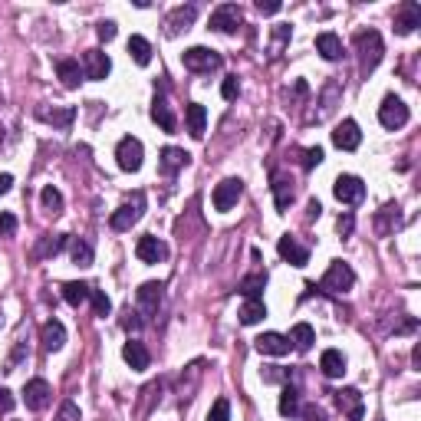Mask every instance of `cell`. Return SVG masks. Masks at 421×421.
Returning a JSON list of instances; mask_svg holds the SVG:
<instances>
[{"label": "cell", "mask_w": 421, "mask_h": 421, "mask_svg": "<svg viewBox=\"0 0 421 421\" xmlns=\"http://www.w3.org/2000/svg\"><path fill=\"white\" fill-rule=\"evenodd\" d=\"M353 46H355V53H359L362 76H369L372 69L378 66V60H382V53H385V46H382V33H378V30H359V33L353 36Z\"/></svg>", "instance_id": "1"}, {"label": "cell", "mask_w": 421, "mask_h": 421, "mask_svg": "<svg viewBox=\"0 0 421 421\" xmlns=\"http://www.w3.org/2000/svg\"><path fill=\"white\" fill-rule=\"evenodd\" d=\"M353 284H355L353 266L343 264V260H333L329 270L323 274V280H319V290L323 293H345V290H353Z\"/></svg>", "instance_id": "2"}, {"label": "cell", "mask_w": 421, "mask_h": 421, "mask_svg": "<svg viewBox=\"0 0 421 421\" xmlns=\"http://www.w3.org/2000/svg\"><path fill=\"white\" fill-rule=\"evenodd\" d=\"M142 211H145V194L142 191H135L125 204L119 207V211H112L109 224H112V231H132V224L142 221Z\"/></svg>", "instance_id": "3"}, {"label": "cell", "mask_w": 421, "mask_h": 421, "mask_svg": "<svg viewBox=\"0 0 421 421\" xmlns=\"http://www.w3.org/2000/svg\"><path fill=\"white\" fill-rule=\"evenodd\" d=\"M184 69H191V73H214V69L224 66L221 53L207 50V46H191V50H184Z\"/></svg>", "instance_id": "4"}, {"label": "cell", "mask_w": 421, "mask_h": 421, "mask_svg": "<svg viewBox=\"0 0 421 421\" xmlns=\"http://www.w3.org/2000/svg\"><path fill=\"white\" fill-rule=\"evenodd\" d=\"M378 122L385 125V129H402L405 122H408V105L398 99V95H385L382 105H378Z\"/></svg>", "instance_id": "5"}, {"label": "cell", "mask_w": 421, "mask_h": 421, "mask_svg": "<svg viewBox=\"0 0 421 421\" xmlns=\"http://www.w3.org/2000/svg\"><path fill=\"white\" fill-rule=\"evenodd\" d=\"M115 158H119V168L122 172H138L142 168V158H145V148H142V142L132 135H125L119 142V148H115Z\"/></svg>", "instance_id": "6"}, {"label": "cell", "mask_w": 421, "mask_h": 421, "mask_svg": "<svg viewBox=\"0 0 421 421\" xmlns=\"http://www.w3.org/2000/svg\"><path fill=\"white\" fill-rule=\"evenodd\" d=\"M241 194H244V181L241 178H224L221 184L214 188V211H231L237 201H241Z\"/></svg>", "instance_id": "7"}, {"label": "cell", "mask_w": 421, "mask_h": 421, "mask_svg": "<svg viewBox=\"0 0 421 421\" xmlns=\"http://www.w3.org/2000/svg\"><path fill=\"white\" fill-rule=\"evenodd\" d=\"M333 194L343 204H359L362 198H365V184H362V178H355V175H339L333 184Z\"/></svg>", "instance_id": "8"}, {"label": "cell", "mask_w": 421, "mask_h": 421, "mask_svg": "<svg viewBox=\"0 0 421 421\" xmlns=\"http://www.w3.org/2000/svg\"><path fill=\"white\" fill-rule=\"evenodd\" d=\"M162 284H142L135 293V306H138V316L142 319H152L158 313V303H162Z\"/></svg>", "instance_id": "9"}, {"label": "cell", "mask_w": 421, "mask_h": 421, "mask_svg": "<svg viewBox=\"0 0 421 421\" xmlns=\"http://www.w3.org/2000/svg\"><path fill=\"white\" fill-rule=\"evenodd\" d=\"M50 398H53V392H50V382H46V378H30L24 385V402L30 412H43L46 405H50Z\"/></svg>", "instance_id": "10"}, {"label": "cell", "mask_w": 421, "mask_h": 421, "mask_svg": "<svg viewBox=\"0 0 421 421\" xmlns=\"http://www.w3.org/2000/svg\"><path fill=\"white\" fill-rule=\"evenodd\" d=\"M241 7L237 4H221V7L211 14V30H217V33H234L237 30V24H241Z\"/></svg>", "instance_id": "11"}, {"label": "cell", "mask_w": 421, "mask_h": 421, "mask_svg": "<svg viewBox=\"0 0 421 421\" xmlns=\"http://www.w3.org/2000/svg\"><path fill=\"white\" fill-rule=\"evenodd\" d=\"M336 405H339V412L345 415V421H362V395L359 388H339V392H333Z\"/></svg>", "instance_id": "12"}, {"label": "cell", "mask_w": 421, "mask_h": 421, "mask_svg": "<svg viewBox=\"0 0 421 421\" xmlns=\"http://www.w3.org/2000/svg\"><path fill=\"white\" fill-rule=\"evenodd\" d=\"M359 142H362L359 122L345 119V122H339V125H336V132H333V145L336 148H343V152H355V148H359Z\"/></svg>", "instance_id": "13"}, {"label": "cell", "mask_w": 421, "mask_h": 421, "mask_svg": "<svg viewBox=\"0 0 421 421\" xmlns=\"http://www.w3.org/2000/svg\"><path fill=\"white\" fill-rule=\"evenodd\" d=\"M135 254H138V260H142V264H162V260L168 257V247H165L158 237L145 234V237H138Z\"/></svg>", "instance_id": "14"}, {"label": "cell", "mask_w": 421, "mask_h": 421, "mask_svg": "<svg viewBox=\"0 0 421 421\" xmlns=\"http://www.w3.org/2000/svg\"><path fill=\"white\" fill-rule=\"evenodd\" d=\"M421 26V7L415 4V0H405L402 7H398V14H395V33H415Z\"/></svg>", "instance_id": "15"}, {"label": "cell", "mask_w": 421, "mask_h": 421, "mask_svg": "<svg viewBox=\"0 0 421 421\" xmlns=\"http://www.w3.org/2000/svg\"><path fill=\"white\" fill-rule=\"evenodd\" d=\"M276 250H280V257H284L290 266H306V264H310V250L303 247L296 237H290V234H286V237H280Z\"/></svg>", "instance_id": "16"}, {"label": "cell", "mask_w": 421, "mask_h": 421, "mask_svg": "<svg viewBox=\"0 0 421 421\" xmlns=\"http://www.w3.org/2000/svg\"><path fill=\"white\" fill-rule=\"evenodd\" d=\"M109 56H105L103 50H86V56H83V76L86 79H105L109 76Z\"/></svg>", "instance_id": "17"}, {"label": "cell", "mask_w": 421, "mask_h": 421, "mask_svg": "<svg viewBox=\"0 0 421 421\" xmlns=\"http://www.w3.org/2000/svg\"><path fill=\"white\" fill-rule=\"evenodd\" d=\"M254 345H257V353L260 355H286L293 349V343L286 339V336H280V333H264V336H257L254 339Z\"/></svg>", "instance_id": "18"}, {"label": "cell", "mask_w": 421, "mask_h": 421, "mask_svg": "<svg viewBox=\"0 0 421 421\" xmlns=\"http://www.w3.org/2000/svg\"><path fill=\"white\" fill-rule=\"evenodd\" d=\"M40 343H43L46 353H60L63 345H66V326H63L60 319L43 323V329H40Z\"/></svg>", "instance_id": "19"}, {"label": "cell", "mask_w": 421, "mask_h": 421, "mask_svg": "<svg viewBox=\"0 0 421 421\" xmlns=\"http://www.w3.org/2000/svg\"><path fill=\"white\" fill-rule=\"evenodd\" d=\"M270 188H274V201H276V211H286L293 201V178L284 172H274L270 175Z\"/></svg>", "instance_id": "20"}, {"label": "cell", "mask_w": 421, "mask_h": 421, "mask_svg": "<svg viewBox=\"0 0 421 421\" xmlns=\"http://www.w3.org/2000/svg\"><path fill=\"white\" fill-rule=\"evenodd\" d=\"M122 359L129 362L135 372H145V369H148V362H152V355H148L145 343H138V339H129V343L122 345Z\"/></svg>", "instance_id": "21"}, {"label": "cell", "mask_w": 421, "mask_h": 421, "mask_svg": "<svg viewBox=\"0 0 421 421\" xmlns=\"http://www.w3.org/2000/svg\"><path fill=\"white\" fill-rule=\"evenodd\" d=\"M188 152L184 148H175V145H168V148H162V158H158V168H162V175H178L184 165H188Z\"/></svg>", "instance_id": "22"}, {"label": "cell", "mask_w": 421, "mask_h": 421, "mask_svg": "<svg viewBox=\"0 0 421 421\" xmlns=\"http://www.w3.org/2000/svg\"><path fill=\"white\" fill-rule=\"evenodd\" d=\"M194 17H198V7L194 4H188V7H175L172 14H168V33H181V30H188L191 24H194Z\"/></svg>", "instance_id": "23"}, {"label": "cell", "mask_w": 421, "mask_h": 421, "mask_svg": "<svg viewBox=\"0 0 421 421\" xmlns=\"http://www.w3.org/2000/svg\"><path fill=\"white\" fill-rule=\"evenodd\" d=\"M316 53L323 56V60L336 63V60H343V40L336 33H319L316 36Z\"/></svg>", "instance_id": "24"}, {"label": "cell", "mask_w": 421, "mask_h": 421, "mask_svg": "<svg viewBox=\"0 0 421 421\" xmlns=\"http://www.w3.org/2000/svg\"><path fill=\"white\" fill-rule=\"evenodd\" d=\"M319 369L326 378H339L345 372V355L339 349H326V353L319 355Z\"/></svg>", "instance_id": "25"}, {"label": "cell", "mask_w": 421, "mask_h": 421, "mask_svg": "<svg viewBox=\"0 0 421 421\" xmlns=\"http://www.w3.org/2000/svg\"><path fill=\"white\" fill-rule=\"evenodd\" d=\"M184 122H188V132L194 138H204V125H207V109L198 103H191L188 109H184Z\"/></svg>", "instance_id": "26"}, {"label": "cell", "mask_w": 421, "mask_h": 421, "mask_svg": "<svg viewBox=\"0 0 421 421\" xmlns=\"http://www.w3.org/2000/svg\"><path fill=\"white\" fill-rule=\"evenodd\" d=\"M56 76L63 79V86L66 89H76L83 83V66L76 60H60L56 63Z\"/></svg>", "instance_id": "27"}, {"label": "cell", "mask_w": 421, "mask_h": 421, "mask_svg": "<svg viewBox=\"0 0 421 421\" xmlns=\"http://www.w3.org/2000/svg\"><path fill=\"white\" fill-rule=\"evenodd\" d=\"M402 224V214H398V204H385L382 211L375 214V231L385 237V234H392Z\"/></svg>", "instance_id": "28"}, {"label": "cell", "mask_w": 421, "mask_h": 421, "mask_svg": "<svg viewBox=\"0 0 421 421\" xmlns=\"http://www.w3.org/2000/svg\"><path fill=\"white\" fill-rule=\"evenodd\" d=\"M69 244V237L66 234H53V237H43V241L36 244L33 247V257L36 260H43V257H56V254H60L63 247H66Z\"/></svg>", "instance_id": "29"}, {"label": "cell", "mask_w": 421, "mask_h": 421, "mask_svg": "<svg viewBox=\"0 0 421 421\" xmlns=\"http://www.w3.org/2000/svg\"><path fill=\"white\" fill-rule=\"evenodd\" d=\"M290 343H293V349L310 353L313 343H316V333H313L310 323H296V326H293V333H290Z\"/></svg>", "instance_id": "30"}, {"label": "cell", "mask_w": 421, "mask_h": 421, "mask_svg": "<svg viewBox=\"0 0 421 421\" xmlns=\"http://www.w3.org/2000/svg\"><path fill=\"white\" fill-rule=\"evenodd\" d=\"M69 257L76 266H93V244L83 241V237H73L69 241Z\"/></svg>", "instance_id": "31"}, {"label": "cell", "mask_w": 421, "mask_h": 421, "mask_svg": "<svg viewBox=\"0 0 421 421\" xmlns=\"http://www.w3.org/2000/svg\"><path fill=\"white\" fill-rule=\"evenodd\" d=\"M89 293H93L89 284H76V280H73V284H63V300H66L69 306H76V310L89 300Z\"/></svg>", "instance_id": "32"}, {"label": "cell", "mask_w": 421, "mask_h": 421, "mask_svg": "<svg viewBox=\"0 0 421 421\" xmlns=\"http://www.w3.org/2000/svg\"><path fill=\"white\" fill-rule=\"evenodd\" d=\"M152 119H155L165 132L178 129V122H175V115H172V105L165 103V99H158V95H155V105H152Z\"/></svg>", "instance_id": "33"}, {"label": "cell", "mask_w": 421, "mask_h": 421, "mask_svg": "<svg viewBox=\"0 0 421 421\" xmlns=\"http://www.w3.org/2000/svg\"><path fill=\"white\" fill-rule=\"evenodd\" d=\"M129 56L138 63V66H148V63H152V43H148L145 36H132L129 40Z\"/></svg>", "instance_id": "34"}, {"label": "cell", "mask_w": 421, "mask_h": 421, "mask_svg": "<svg viewBox=\"0 0 421 421\" xmlns=\"http://www.w3.org/2000/svg\"><path fill=\"white\" fill-rule=\"evenodd\" d=\"M36 115H40L43 122H53V125H60V129H66L69 122L76 119V109H73V105H66V109H40Z\"/></svg>", "instance_id": "35"}, {"label": "cell", "mask_w": 421, "mask_h": 421, "mask_svg": "<svg viewBox=\"0 0 421 421\" xmlns=\"http://www.w3.org/2000/svg\"><path fill=\"white\" fill-rule=\"evenodd\" d=\"M237 316H241V323H244V326H254V323H260V319L266 316L264 300H247V303L241 306V313H237Z\"/></svg>", "instance_id": "36"}, {"label": "cell", "mask_w": 421, "mask_h": 421, "mask_svg": "<svg viewBox=\"0 0 421 421\" xmlns=\"http://www.w3.org/2000/svg\"><path fill=\"white\" fill-rule=\"evenodd\" d=\"M264 286H266V274H254V276H244L237 290H241L244 296H247V300H260Z\"/></svg>", "instance_id": "37"}, {"label": "cell", "mask_w": 421, "mask_h": 421, "mask_svg": "<svg viewBox=\"0 0 421 421\" xmlns=\"http://www.w3.org/2000/svg\"><path fill=\"white\" fill-rule=\"evenodd\" d=\"M296 412H300V392L293 385H286L284 395H280V415L284 418H296Z\"/></svg>", "instance_id": "38"}, {"label": "cell", "mask_w": 421, "mask_h": 421, "mask_svg": "<svg viewBox=\"0 0 421 421\" xmlns=\"http://www.w3.org/2000/svg\"><path fill=\"white\" fill-rule=\"evenodd\" d=\"M40 204H43V211H50V214H60L63 211V194L53 184H46L43 191H40Z\"/></svg>", "instance_id": "39"}, {"label": "cell", "mask_w": 421, "mask_h": 421, "mask_svg": "<svg viewBox=\"0 0 421 421\" xmlns=\"http://www.w3.org/2000/svg\"><path fill=\"white\" fill-rule=\"evenodd\" d=\"M89 300H93L95 316H109V313H112V300L105 296L103 290H93V293H89Z\"/></svg>", "instance_id": "40"}, {"label": "cell", "mask_w": 421, "mask_h": 421, "mask_svg": "<svg viewBox=\"0 0 421 421\" xmlns=\"http://www.w3.org/2000/svg\"><path fill=\"white\" fill-rule=\"evenodd\" d=\"M207 421H231V402L227 398H217L207 412Z\"/></svg>", "instance_id": "41"}, {"label": "cell", "mask_w": 421, "mask_h": 421, "mask_svg": "<svg viewBox=\"0 0 421 421\" xmlns=\"http://www.w3.org/2000/svg\"><path fill=\"white\" fill-rule=\"evenodd\" d=\"M296 421H326V412L319 405H303L300 412H296Z\"/></svg>", "instance_id": "42"}, {"label": "cell", "mask_w": 421, "mask_h": 421, "mask_svg": "<svg viewBox=\"0 0 421 421\" xmlns=\"http://www.w3.org/2000/svg\"><path fill=\"white\" fill-rule=\"evenodd\" d=\"M221 93H224V99H227V103H234V99L241 95V83H237V76H227V79H224Z\"/></svg>", "instance_id": "43"}, {"label": "cell", "mask_w": 421, "mask_h": 421, "mask_svg": "<svg viewBox=\"0 0 421 421\" xmlns=\"http://www.w3.org/2000/svg\"><path fill=\"white\" fill-rule=\"evenodd\" d=\"M14 231H17V217L14 214H0V237H14Z\"/></svg>", "instance_id": "44"}, {"label": "cell", "mask_w": 421, "mask_h": 421, "mask_svg": "<svg viewBox=\"0 0 421 421\" xmlns=\"http://www.w3.org/2000/svg\"><path fill=\"white\" fill-rule=\"evenodd\" d=\"M323 162V148H306V152H303V168H316V165Z\"/></svg>", "instance_id": "45"}, {"label": "cell", "mask_w": 421, "mask_h": 421, "mask_svg": "<svg viewBox=\"0 0 421 421\" xmlns=\"http://www.w3.org/2000/svg\"><path fill=\"white\" fill-rule=\"evenodd\" d=\"M56 421H79V408L73 402H63L60 405V415H56Z\"/></svg>", "instance_id": "46"}, {"label": "cell", "mask_w": 421, "mask_h": 421, "mask_svg": "<svg viewBox=\"0 0 421 421\" xmlns=\"http://www.w3.org/2000/svg\"><path fill=\"white\" fill-rule=\"evenodd\" d=\"M24 355H26V343H17V349H14V355L7 359V369H4V372H17V365H20Z\"/></svg>", "instance_id": "47"}, {"label": "cell", "mask_w": 421, "mask_h": 421, "mask_svg": "<svg viewBox=\"0 0 421 421\" xmlns=\"http://www.w3.org/2000/svg\"><path fill=\"white\" fill-rule=\"evenodd\" d=\"M353 227H355V217L353 214H343L339 221H336V231L343 234V237H349V234H353Z\"/></svg>", "instance_id": "48"}, {"label": "cell", "mask_w": 421, "mask_h": 421, "mask_svg": "<svg viewBox=\"0 0 421 421\" xmlns=\"http://www.w3.org/2000/svg\"><path fill=\"white\" fill-rule=\"evenodd\" d=\"M14 405H17V402H14V392H7V388H0V412H4V415H10V412H14Z\"/></svg>", "instance_id": "49"}, {"label": "cell", "mask_w": 421, "mask_h": 421, "mask_svg": "<svg viewBox=\"0 0 421 421\" xmlns=\"http://www.w3.org/2000/svg\"><path fill=\"white\" fill-rule=\"evenodd\" d=\"M280 7H284L280 0H257V10H260V14H280Z\"/></svg>", "instance_id": "50"}, {"label": "cell", "mask_w": 421, "mask_h": 421, "mask_svg": "<svg viewBox=\"0 0 421 421\" xmlns=\"http://www.w3.org/2000/svg\"><path fill=\"white\" fill-rule=\"evenodd\" d=\"M112 36H115V24H112V20H103V24H99V40H112Z\"/></svg>", "instance_id": "51"}, {"label": "cell", "mask_w": 421, "mask_h": 421, "mask_svg": "<svg viewBox=\"0 0 421 421\" xmlns=\"http://www.w3.org/2000/svg\"><path fill=\"white\" fill-rule=\"evenodd\" d=\"M284 378H286V372H280L276 365H270V369L264 372V382H284Z\"/></svg>", "instance_id": "52"}, {"label": "cell", "mask_w": 421, "mask_h": 421, "mask_svg": "<svg viewBox=\"0 0 421 421\" xmlns=\"http://www.w3.org/2000/svg\"><path fill=\"white\" fill-rule=\"evenodd\" d=\"M122 326H125V329H142V319H138V313H129V319H122Z\"/></svg>", "instance_id": "53"}, {"label": "cell", "mask_w": 421, "mask_h": 421, "mask_svg": "<svg viewBox=\"0 0 421 421\" xmlns=\"http://www.w3.org/2000/svg\"><path fill=\"white\" fill-rule=\"evenodd\" d=\"M10 188H14V178H10V175H0V194H7Z\"/></svg>", "instance_id": "54"}, {"label": "cell", "mask_w": 421, "mask_h": 421, "mask_svg": "<svg viewBox=\"0 0 421 421\" xmlns=\"http://www.w3.org/2000/svg\"><path fill=\"white\" fill-rule=\"evenodd\" d=\"M319 211H323V207H319V201H310V217H319Z\"/></svg>", "instance_id": "55"}]
</instances>
